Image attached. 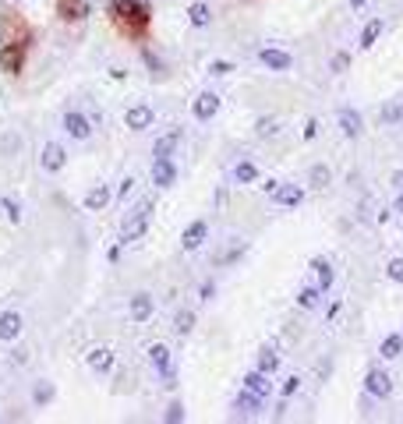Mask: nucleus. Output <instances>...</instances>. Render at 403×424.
<instances>
[{"label": "nucleus", "mask_w": 403, "mask_h": 424, "mask_svg": "<svg viewBox=\"0 0 403 424\" xmlns=\"http://www.w3.org/2000/svg\"><path fill=\"white\" fill-rule=\"evenodd\" d=\"M29 50L32 47H21V42H14V47H0V71H4L8 78H18L21 71H25Z\"/></svg>", "instance_id": "obj_4"}, {"label": "nucleus", "mask_w": 403, "mask_h": 424, "mask_svg": "<svg viewBox=\"0 0 403 424\" xmlns=\"http://www.w3.org/2000/svg\"><path fill=\"white\" fill-rule=\"evenodd\" d=\"M382 120H386V124L403 120V103H400V106H389V110H382Z\"/></svg>", "instance_id": "obj_40"}, {"label": "nucleus", "mask_w": 403, "mask_h": 424, "mask_svg": "<svg viewBox=\"0 0 403 424\" xmlns=\"http://www.w3.org/2000/svg\"><path fill=\"white\" fill-rule=\"evenodd\" d=\"M329 177H333V174H329V166H326V163H315V166H311V174H308V181H311L315 187H326Z\"/></svg>", "instance_id": "obj_32"}, {"label": "nucleus", "mask_w": 403, "mask_h": 424, "mask_svg": "<svg viewBox=\"0 0 403 424\" xmlns=\"http://www.w3.org/2000/svg\"><path fill=\"white\" fill-rule=\"evenodd\" d=\"M39 166L47 170V174H60V170L68 166V153H64L57 142H47V145H42V153H39Z\"/></svg>", "instance_id": "obj_6"}, {"label": "nucleus", "mask_w": 403, "mask_h": 424, "mask_svg": "<svg viewBox=\"0 0 403 424\" xmlns=\"http://www.w3.org/2000/svg\"><path fill=\"white\" fill-rule=\"evenodd\" d=\"M259 371H265V375H276V368H280V354H276L272 347H262L259 350V365H255Z\"/></svg>", "instance_id": "obj_28"}, {"label": "nucleus", "mask_w": 403, "mask_h": 424, "mask_svg": "<svg viewBox=\"0 0 403 424\" xmlns=\"http://www.w3.org/2000/svg\"><path fill=\"white\" fill-rule=\"evenodd\" d=\"M233 184H255V181H259V166H255L251 159H241L237 166H233Z\"/></svg>", "instance_id": "obj_24"}, {"label": "nucleus", "mask_w": 403, "mask_h": 424, "mask_svg": "<svg viewBox=\"0 0 403 424\" xmlns=\"http://www.w3.org/2000/svg\"><path fill=\"white\" fill-rule=\"evenodd\" d=\"M148 365L166 375V371H170V350H166L163 343H153V347H148Z\"/></svg>", "instance_id": "obj_25"}, {"label": "nucleus", "mask_w": 403, "mask_h": 424, "mask_svg": "<svg viewBox=\"0 0 403 424\" xmlns=\"http://www.w3.org/2000/svg\"><path fill=\"white\" fill-rule=\"evenodd\" d=\"M276 131H280V124H276L272 117H259V120H255V135H259V138H269Z\"/></svg>", "instance_id": "obj_33"}, {"label": "nucleus", "mask_w": 403, "mask_h": 424, "mask_svg": "<svg viewBox=\"0 0 403 424\" xmlns=\"http://www.w3.org/2000/svg\"><path fill=\"white\" fill-rule=\"evenodd\" d=\"M396 212H400V216H403V187H400V195H396V205H393Z\"/></svg>", "instance_id": "obj_44"}, {"label": "nucleus", "mask_w": 403, "mask_h": 424, "mask_svg": "<svg viewBox=\"0 0 403 424\" xmlns=\"http://www.w3.org/2000/svg\"><path fill=\"white\" fill-rule=\"evenodd\" d=\"M378 354L386 357V360H393V357H400L403 354V336L400 332H389L386 339H382V347H378Z\"/></svg>", "instance_id": "obj_27"}, {"label": "nucleus", "mask_w": 403, "mask_h": 424, "mask_svg": "<svg viewBox=\"0 0 403 424\" xmlns=\"http://www.w3.org/2000/svg\"><path fill=\"white\" fill-rule=\"evenodd\" d=\"M148 223H153V202H142L131 216L124 220V230H120V241L124 244H131V241H138L142 233L148 230Z\"/></svg>", "instance_id": "obj_3"}, {"label": "nucleus", "mask_w": 403, "mask_h": 424, "mask_svg": "<svg viewBox=\"0 0 403 424\" xmlns=\"http://www.w3.org/2000/svg\"><path fill=\"white\" fill-rule=\"evenodd\" d=\"M21 315L18 311H4L0 315V339H4V343H11V339H18L21 336Z\"/></svg>", "instance_id": "obj_18"}, {"label": "nucleus", "mask_w": 403, "mask_h": 424, "mask_svg": "<svg viewBox=\"0 0 403 424\" xmlns=\"http://www.w3.org/2000/svg\"><path fill=\"white\" fill-rule=\"evenodd\" d=\"M230 71H233L230 60H212V64H209V75H230Z\"/></svg>", "instance_id": "obj_41"}, {"label": "nucleus", "mask_w": 403, "mask_h": 424, "mask_svg": "<svg viewBox=\"0 0 403 424\" xmlns=\"http://www.w3.org/2000/svg\"><path fill=\"white\" fill-rule=\"evenodd\" d=\"M382 32H386V21H382V18H372L368 25H365V32H361V42H357V47H361V50H372Z\"/></svg>", "instance_id": "obj_22"}, {"label": "nucleus", "mask_w": 403, "mask_h": 424, "mask_svg": "<svg viewBox=\"0 0 403 424\" xmlns=\"http://www.w3.org/2000/svg\"><path fill=\"white\" fill-rule=\"evenodd\" d=\"M106 18L120 39L127 42H148L153 36V4L148 0H110Z\"/></svg>", "instance_id": "obj_1"}, {"label": "nucleus", "mask_w": 403, "mask_h": 424, "mask_svg": "<svg viewBox=\"0 0 403 424\" xmlns=\"http://www.w3.org/2000/svg\"><path fill=\"white\" fill-rule=\"evenodd\" d=\"M153 120H156V110L148 103H135L131 110L124 114V124L131 127V131H145V127H153Z\"/></svg>", "instance_id": "obj_8"}, {"label": "nucleus", "mask_w": 403, "mask_h": 424, "mask_svg": "<svg viewBox=\"0 0 403 424\" xmlns=\"http://www.w3.org/2000/svg\"><path fill=\"white\" fill-rule=\"evenodd\" d=\"M259 60L265 64L269 71H290V68H294V57H290L287 50H276V47L259 50Z\"/></svg>", "instance_id": "obj_11"}, {"label": "nucleus", "mask_w": 403, "mask_h": 424, "mask_svg": "<svg viewBox=\"0 0 403 424\" xmlns=\"http://www.w3.org/2000/svg\"><path fill=\"white\" fill-rule=\"evenodd\" d=\"M153 293H135L131 297V318L135 322H148V318H153Z\"/></svg>", "instance_id": "obj_20"}, {"label": "nucleus", "mask_w": 403, "mask_h": 424, "mask_svg": "<svg viewBox=\"0 0 403 424\" xmlns=\"http://www.w3.org/2000/svg\"><path fill=\"white\" fill-rule=\"evenodd\" d=\"M339 131H343L347 138H357L361 131H365V120H361V114L350 110V106H343V110H339Z\"/></svg>", "instance_id": "obj_16"}, {"label": "nucleus", "mask_w": 403, "mask_h": 424, "mask_svg": "<svg viewBox=\"0 0 403 424\" xmlns=\"http://www.w3.org/2000/svg\"><path fill=\"white\" fill-rule=\"evenodd\" d=\"M64 131H68L75 142H89L92 138V124H89V117H85V114L68 110V114H64Z\"/></svg>", "instance_id": "obj_7"}, {"label": "nucleus", "mask_w": 403, "mask_h": 424, "mask_svg": "<svg viewBox=\"0 0 403 424\" xmlns=\"http://www.w3.org/2000/svg\"><path fill=\"white\" fill-rule=\"evenodd\" d=\"M131 191H135V181H131V177H127V181L120 184V198H127V195H131Z\"/></svg>", "instance_id": "obj_43"}, {"label": "nucleus", "mask_w": 403, "mask_h": 424, "mask_svg": "<svg viewBox=\"0 0 403 424\" xmlns=\"http://www.w3.org/2000/svg\"><path fill=\"white\" fill-rule=\"evenodd\" d=\"M315 135H318V120H308L304 124V142H311Z\"/></svg>", "instance_id": "obj_42"}, {"label": "nucleus", "mask_w": 403, "mask_h": 424, "mask_svg": "<svg viewBox=\"0 0 403 424\" xmlns=\"http://www.w3.org/2000/svg\"><path fill=\"white\" fill-rule=\"evenodd\" d=\"M347 68H350V53H343V50H339V53L333 57V71H336V75H343Z\"/></svg>", "instance_id": "obj_37"}, {"label": "nucleus", "mask_w": 403, "mask_h": 424, "mask_svg": "<svg viewBox=\"0 0 403 424\" xmlns=\"http://www.w3.org/2000/svg\"><path fill=\"white\" fill-rule=\"evenodd\" d=\"M322 287H304L301 293H297V304H301L304 311H311V308H318V301H322Z\"/></svg>", "instance_id": "obj_29"}, {"label": "nucleus", "mask_w": 403, "mask_h": 424, "mask_svg": "<svg viewBox=\"0 0 403 424\" xmlns=\"http://www.w3.org/2000/svg\"><path fill=\"white\" fill-rule=\"evenodd\" d=\"M191 114H195V120H212L220 114V96L216 92H202L195 103H191Z\"/></svg>", "instance_id": "obj_12"}, {"label": "nucleus", "mask_w": 403, "mask_h": 424, "mask_svg": "<svg viewBox=\"0 0 403 424\" xmlns=\"http://www.w3.org/2000/svg\"><path fill=\"white\" fill-rule=\"evenodd\" d=\"M174 181H177V166L170 159H156L153 163V184L156 187H174Z\"/></svg>", "instance_id": "obj_15"}, {"label": "nucleus", "mask_w": 403, "mask_h": 424, "mask_svg": "<svg viewBox=\"0 0 403 424\" xmlns=\"http://www.w3.org/2000/svg\"><path fill=\"white\" fill-rule=\"evenodd\" d=\"M311 269L318 272V287H322V290H329V287H333V280H336L333 265H329L326 259H315V262H311Z\"/></svg>", "instance_id": "obj_30"}, {"label": "nucleus", "mask_w": 403, "mask_h": 424, "mask_svg": "<svg viewBox=\"0 0 403 424\" xmlns=\"http://www.w3.org/2000/svg\"><path fill=\"white\" fill-rule=\"evenodd\" d=\"M53 393H57V389L50 386V382H39V386L32 389V399H36L39 407H42V403H50V399H53Z\"/></svg>", "instance_id": "obj_34"}, {"label": "nucleus", "mask_w": 403, "mask_h": 424, "mask_svg": "<svg viewBox=\"0 0 403 424\" xmlns=\"http://www.w3.org/2000/svg\"><path fill=\"white\" fill-rule=\"evenodd\" d=\"M110 187H106V184H96V187H89V191H85V209H89V212H103L106 205H110Z\"/></svg>", "instance_id": "obj_17"}, {"label": "nucleus", "mask_w": 403, "mask_h": 424, "mask_svg": "<svg viewBox=\"0 0 403 424\" xmlns=\"http://www.w3.org/2000/svg\"><path fill=\"white\" fill-rule=\"evenodd\" d=\"M365 393L368 396H375V399H386V396H393V378L382 371V368H372L368 371V378H365Z\"/></svg>", "instance_id": "obj_9"}, {"label": "nucleus", "mask_w": 403, "mask_h": 424, "mask_svg": "<svg viewBox=\"0 0 403 424\" xmlns=\"http://www.w3.org/2000/svg\"><path fill=\"white\" fill-rule=\"evenodd\" d=\"M244 389H251L255 396H262V399H265V396L272 393V382H269V375H265V371L255 368V371H248V375H244Z\"/></svg>", "instance_id": "obj_19"}, {"label": "nucleus", "mask_w": 403, "mask_h": 424, "mask_svg": "<svg viewBox=\"0 0 403 424\" xmlns=\"http://www.w3.org/2000/svg\"><path fill=\"white\" fill-rule=\"evenodd\" d=\"M205 237H209V223H205V220H195V223H191V226L184 230L181 244H184V251H195V248L205 244Z\"/></svg>", "instance_id": "obj_13"}, {"label": "nucleus", "mask_w": 403, "mask_h": 424, "mask_svg": "<svg viewBox=\"0 0 403 424\" xmlns=\"http://www.w3.org/2000/svg\"><path fill=\"white\" fill-rule=\"evenodd\" d=\"M14 42L32 47V42H36V29H32V21L25 14H18L11 8H0V47H14Z\"/></svg>", "instance_id": "obj_2"}, {"label": "nucleus", "mask_w": 403, "mask_h": 424, "mask_svg": "<svg viewBox=\"0 0 403 424\" xmlns=\"http://www.w3.org/2000/svg\"><path fill=\"white\" fill-rule=\"evenodd\" d=\"M272 202L276 205H283V209H294V205H301L304 202V191L297 187V184H280L272 191Z\"/></svg>", "instance_id": "obj_14"}, {"label": "nucleus", "mask_w": 403, "mask_h": 424, "mask_svg": "<svg viewBox=\"0 0 403 424\" xmlns=\"http://www.w3.org/2000/svg\"><path fill=\"white\" fill-rule=\"evenodd\" d=\"M191 329H195V315H191V311H177V318H174V332H177V336H187Z\"/></svg>", "instance_id": "obj_31"}, {"label": "nucleus", "mask_w": 403, "mask_h": 424, "mask_svg": "<svg viewBox=\"0 0 403 424\" xmlns=\"http://www.w3.org/2000/svg\"><path fill=\"white\" fill-rule=\"evenodd\" d=\"M0 205H4V216H8L11 223H21V205H18L14 198H4Z\"/></svg>", "instance_id": "obj_35"}, {"label": "nucleus", "mask_w": 403, "mask_h": 424, "mask_svg": "<svg viewBox=\"0 0 403 424\" xmlns=\"http://www.w3.org/2000/svg\"><path fill=\"white\" fill-rule=\"evenodd\" d=\"M187 21H191L195 29H205L209 21H212V11H209V4H202V0H198V4H191V8H187Z\"/></svg>", "instance_id": "obj_26"}, {"label": "nucleus", "mask_w": 403, "mask_h": 424, "mask_svg": "<svg viewBox=\"0 0 403 424\" xmlns=\"http://www.w3.org/2000/svg\"><path fill=\"white\" fill-rule=\"evenodd\" d=\"M53 14L64 25H81L92 11H89V0H53Z\"/></svg>", "instance_id": "obj_5"}, {"label": "nucleus", "mask_w": 403, "mask_h": 424, "mask_svg": "<svg viewBox=\"0 0 403 424\" xmlns=\"http://www.w3.org/2000/svg\"><path fill=\"white\" fill-rule=\"evenodd\" d=\"M297 389H301V378H297V375H290V378L283 382V389H280V393H283V399H290Z\"/></svg>", "instance_id": "obj_39"}, {"label": "nucleus", "mask_w": 403, "mask_h": 424, "mask_svg": "<svg viewBox=\"0 0 403 424\" xmlns=\"http://www.w3.org/2000/svg\"><path fill=\"white\" fill-rule=\"evenodd\" d=\"M177 142H181V131L174 127V131H166V135L153 145V156H156V159H170V156H174V148H177Z\"/></svg>", "instance_id": "obj_21"}, {"label": "nucleus", "mask_w": 403, "mask_h": 424, "mask_svg": "<svg viewBox=\"0 0 403 424\" xmlns=\"http://www.w3.org/2000/svg\"><path fill=\"white\" fill-rule=\"evenodd\" d=\"M386 276L393 283H403V259H393L389 265H386Z\"/></svg>", "instance_id": "obj_36"}, {"label": "nucleus", "mask_w": 403, "mask_h": 424, "mask_svg": "<svg viewBox=\"0 0 403 424\" xmlns=\"http://www.w3.org/2000/svg\"><path fill=\"white\" fill-rule=\"evenodd\" d=\"M114 350L110 347H92L89 354H85V365H89L96 375H106V371H114Z\"/></svg>", "instance_id": "obj_10"}, {"label": "nucleus", "mask_w": 403, "mask_h": 424, "mask_svg": "<svg viewBox=\"0 0 403 424\" xmlns=\"http://www.w3.org/2000/svg\"><path fill=\"white\" fill-rule=\"evenodd\" d=\"M262 403H265L262 396H255L251 389H241V396H237V399H233V410H241L244 417H251L255 410H259V407H262Z\"/></svg>", "instance_id": "obj_23"}, {"label": "nucleus", "mask_w": 403, "mask_h": 424, "mask_svg": "<svg viewBox=\"0 0 403 424\" xmlns=\"http://www.w3.org/2000/svg\"><path fill=\"white\" fill-rule=\"evenodd\" d=\"M365 4H368V0H350V8H354V11H357V8H365Z\"/></svg>", "instance_id": "obj_45"}, {"label": "nucleus", "mask_w": 403, "mask_h": 424, "mask_svg": "<svg viewBox=\"0 0 403 424\" xmlns=\"http://www.w3.org/2000/svg\"><path fill=\"white\" fill-rule=\"evenodd\" d=\"M166 421L170 424H177V421H184V407H181V403L174 399V403H170V407H166Z\"/></svg>", "instance_id": "obj_38"}]
</instances>
